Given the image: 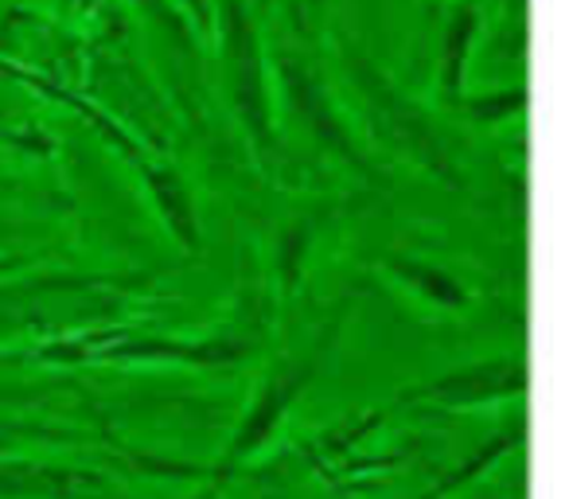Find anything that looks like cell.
<instances>
[{"label":"cell","mask_w":569,"mask_h":499,"mask_svg":"<svg viewBox=\"0 0 569 499\" xmlns=\"http://www.w3.org/2000/svg\"><path fill=\"white\" fill-rule=\"evenodd\" d=\"M527 441V410H519L511 418V426H503V429H496V433L488 437V441L480 445L476 452H468L465 460H460L452 472H445L441 480L433 483V488L426 491V499H449L452 491H460V488H468L472 480H480L483 472H488L491 465H499V460L507 457V452H515L519 445Z\"/></svg>","instance_id":"6"},{"label":"cell","mask_w":569,"mask_h":499,"mask_svg":"<svg viewBox=\"0 0 569 499\" xmlns=\"http://www.w3.org/2000/svg\"><path fill=\"white\" fill-rule=\"evenodd\" d=\"M24 262H28V258H0V278H4V273H12V270H20Z\"/></svg>","instance_id":"8"},{"label":"cell","mask_w":569,"mask_h":499,"mask_svg":"<svg viewBox=\"0 0 569 499\" xmlns=\"http://www.w3.org/2000/svg\"><path fill=\"white\" fill-rule=\"evenodd\" d=\"M90 488H102V476L90 468L0 460V499H79Z\"/></svg>","instance_id":"4"},{"label":"cell","mask_w":569,"mask_h":499,"mask_svg":"<svg viewBox=\"0 0 569 499\" xmlns=\"http://www.w3.org/2000/svg\"><path fill=\"white\" fill-rule=\"evenodd\" d=\"M530 390V371L527 359L519 356H496L480 359V363L452 367L445 375L406 387L402 395H395V402L387 406V413L395 410H476V406H499V402H519Z\"/></svg>","instance_id":"3"},{"label":"cell","mask_w":569,"mask_h":499,"mask_svg":"<svg viewBox=\"0 0 569 499\" xmlns=\"http://www.w3.org/2000/svg\"><path fill=\"white\" fill-rule=\"evenodd\" d=\"M356 297L359 293L343 297V301L332 309V317L320 325V332L312 336L297 356H284L266 367L261 382L253 387V398L246 402L242 418H238L234 429H230L227 449L219 452V460H214L211 468H203V476L211 483H207V491L199 499H219L222 488H227L253 457H261V452L277 441L284 418L297 410V402L309 395L312 382H317L320 375H325V367L332 363L336 343H340V336H343V320H348L351 309H356Z\"/></svg>","instance_id":"1"},{"label":"cell","mask_w":569,"mask_h":499,"mask_svg":"<svg viewBox=\"0 0 569 499\" xmlns=\"http://www.w3.org/2000/svg\"><path fill=\"white\" fill-rule=\"evenodd\" d=\"M387 273L402 289H410L426 309L433 312H468L472 309V289L460 286L441 266L418 262V258H387Z\"/></svg>","instance_id":"5"},{"label":"cell","mask_w":569,"mask_h":499,"mask_svg":"<svg viewBox=\"0 0 569 499\" xmlns=\"http://www.w3.org/2000/svg\"><path fill=\"white\" fill-rule=\"evenodd\" d=\"M309 242H312V219H305L301 227H293V230H284L281 250H277V281H281V297H293L297 286H301Z\"/></svg>","instance_id":"7"},{"label":"cell","mask_w":569,"mask_h":499,"mask_svg":"<svg viewBox=\"0 0 569 499\" xmlns=\"http://www.w3.org/2000/svg\"><path fill=\"white\" fill-rule=\"evenodd\" d=\"M258 305L242 301L234 320L207 336H133L110 332L98 340L94 363L102 367H191L227 375L258 351Z\"/></svg>","instance_id":"2"}]
</instances>
